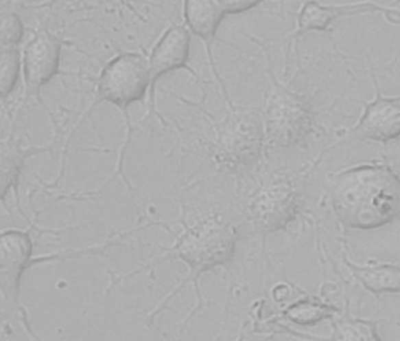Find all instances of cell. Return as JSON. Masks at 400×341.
<instances>
[{"label": "cell", "instance_id": "obj_1", "mask_svg": "<svg viewBox=\"0 0 400 341\" xmlns=\"http://www.w3.org/2000/svg\"><path fill=\"white\" fill-rule=\"evenodd\" d=\"M330 199L346 230H378L399 217V175L387 163H363L329 175Z\"/></svg>", "mask_w": 400, "mask_h": 341}, {"label": "cell", "instance_id": "obj_2", "mask_svg": "<svg viewBox=\"0 0 400 341\" xmlns=\"http://www.w3.org/2000/svg\"><path fill=\"white\" fill-rule=\"evenodd\" d=\"M238 240V230L220 216H208L194 224L183 226L181 234L176 236L172 247H164L165 255L148 265H157L168 260H180L188 267V274L176 285V288L148 315V324H153L156 316L167 307L169 301L177 296L187 285H191L196 295V305L185 318L184 325L193 315L204 308V298L200 289V278L217 267L231 261ZM145 265V267H148Z\"/></svg>", "mask_w": 400, "mask_h": 341}, {"label": "cell", "instance_id": "obj_3", "mask_svg": "<svg viewBox=\"0 0 400 341\" xmlns=\"http://www.w3.org/2000/svg\"><path fill=\"white\" fill-rule=\"evenodd\" d=\"M149 92V69L148 60L140 54L126 52L117 55L106 64L100 75L97 85V99L96 103H110L117 107L126 118V140L120 151L116 163V176L120 175L127 184L128 190L130 186L124 175V157L127 153L128 146L130 143V119L128 116V107L134 102H140Z\"/></svg>", "mask_w": 400, "mask_h": 341}, {"label": "cell", "instance_id": "obj_4", "mask_svg": "<svg viewBox=\"0 0 400 341\" xmlns=\"http://www.w3.org/2000/svg\"><path fill=\"white\" fill-rule=\"evenodd\" d=\"M265 142L262 118L253 111L234 108L214 123L211 157L220 170H242L259 160Z\"/></svg>", "mask_w": 400, "mask_h": 341}, {"label": "cell", "instance_id": "obj_5", "mask_svg": "<svg viewBox=\"0 0 400 341\" xmlns=\"http://www.w3.org/2000/svg\"><path fill=\"white\" fill-rule=\"evenodd\" d=\"M270 91L263 112L265 140L273 147L290 148L302 143L314 129V112L310 104L277 82L272 71Z\"/></svg>", "mask_w": 400, "mask_h": 341}, {"label": "cell", "instance_id": "obj_6", "mask_svg": "<svg viewBox=\"0 0 400 341\" xmlns=\"http://www.w3.org/2000/svg\"><path fill=\"white\" fill-rule=\"evenodd\" d=\"M302 192L293 176L273 173L250 195L246 217L258 234L268 236L285 230L298 216Z\"/></svg>", "mask_w": 400, "mask_h": 341}, {"label": "cell", "instance_id": "obj_7", "mask_svg": "<svg viewBox=\"0 0 400 341\" xmlns=\"http://www.w3.org/2000/svg\"><path fill=\"white\" fill-rule=\"evenodd\" d=\"M363 14H383L391 23H399V8H391L374 0H360L340 4H323L316 0H306L298 15L296 28L292 34L290 44L305 34L313 31H326L331 23L340 18Z\"/></svg>", "mask_w": 400, "mask_h": 341}, {"label": "cell", "instance_id": "obj_8", "mask_svg": "<svg viewBox=\"0 0 400 341\" xmlns=\"http://www.w3.org/2000/svg\"><path fill=\"white\" fill-rule=\"evenodd\" d=\"M371 79L375 87V98L373 102L364 104V111L357 124L346 132V139L387 144L399 138L400 99L399 96L384 98L380 94L373 71Z\"/></svg>", "mask_w": 400, "mask_h": 341}, {"label": "cell", "instance_id": "obj_9", "mask_svg": "<svg viewBox=\"0 0 400 341\" xmlns=\"http://www.w3.org/2000/svg\"><path fill=\"white\" fill-rule=\"evenodd\" d=\"M34 240L30 232L8 230L0 234V294L5 305H15L21 277L32 263Z\"/></svg>", "mask_w": 400, "mask_h": 341}, {"label": "cell", "instance_id": "obj_10", "mask_svg": "<svg viewBox=\"0 0 400 341\" xmlns=\"http://www.w3.org/2000/svg\"><path fill=\"white\" fill-rule=\"evenodd\" d=\"M191 34L184 25H172L156 43L148 60L149 69V99L148 107L150 115L154 111V87L158 79L172 71L187 68L190 55Z\"/></svg>", "mask_w": 400, "mask_h": 341}, {"label": "cell", "instance_id": "obj_11", "mask_svg": "<svg viewBox=\"0 0 400 341\" xmlns=\"http://www.w3.org/2000/svg\"><path fill=\"white\" fill-rule=\"evenodd\" d=\"M62 58V43L52 34L42 31L24 51L23 71L25 98L38 96L43 85H47L58 74Z\"/></svg>", "mask_w": 400, "mask_h": 341}, {"label": "cell", "instance_id": "obj_12", "mask_svg": "<svg viewBox=\"0 0 400 341\" xmlns=\"http://www.w3.org/2000/svg\"><path fill=\"white\" fill-rule=\"evenodd\" d=\"M184 18L190 34L200 38L201 42L204 43L211 74L218 82L221 94L226 100L228 106L231 109H234L235 107L229 98L226 85L217 69L213 56V42L215 39V34L221 21L225 18V14L214 3V0H184Z\"/></svg>", "mask_w": 400, "mask_h": 341}, {"label": "cell", "instance_id": "obj_13", "mask_svg": "<svg viewBox=\"0 0 400 341\" xmlns=\"http://www.w3.org/2000/svg\"><path fill=\"white\" fill-rule=\"evenodd\" d=\"M344 309H340L336 318L329 320L331 335L316 336L301 333L287 325L279 324V332L301 341H381L378 332V321L353 316L349 296L344 298Z\"/></svg>", "mask_w": 400, "mask_h": 341}, {"label": "cell", "instance_id": "obj_14", "mask_svg": "<svg viewBox=\"0 0 400 341\" xmlns=\"http://www.w3.org/2000/svg\"><path fill=\"white\" fill-rule=\"evenodd\" d=\"M342 261L359 284L377 298L383 294H399L400 268L395 263H371L360 265L342 255Z\"/></svg>", "mask_w": 400, "mask_h": 341}, {"label": "cell", "instance_id": "obj_15", "mask_svg": "<svg viewBox=\"0 0 400 341\" xmlns=\"http://www.w3.org/2000/svg\"><path fill=\"white\" fill-rule=\"evenodd\" d=\"M340 309L319 298H302L290 302L286 308L274 315L270 321H287L295 325L313 327L320 321L336 318Z\"/></svg>", "mask_w": 400, "mask_h": 341}, {"label": "cell", "instance_id": "obj_16", "mask_svg": "<svg viewBox=\"0 0 400 341\" xmlns=\"http://www.w3.org/2000/svg\"><path fill=\"white\" fill-rule=\"evenodd\" d=\"M47 148L23 147L12 140H0V201H4L19 180L24 162Z\"/></svg>", "mask_w": 400, "mask_h": 341}, {"label": "cell", "instance_id": "obj_17", "mask_svg": "<svg viewBox=\"0 0 400 341\" xmlns=\"http://www.w3.org/2000/svg\"><path fill=\"white\" fill-rule=\"evenodd\" d=\"M21 59L16 50L0 52V99L5 100L19 82Z\"/></svg>", "mask_w": 400, "mask_h": 341}, {"label": "cell", "instance_id": "obj_18", "mask_svg": "<svg viewBox=\"0 0 400 341\" xmlns=\"http://www.w3.org/2000/svg\"><path fill=\"white\" fill-rule=\"evenodd\" d=\"M24 35L21 18L12 12H0V52L16 50Z\"/></svg>", "mask_w": 400, "mask_h": 341}, {"label": "cell", "instance_id": "obj_19", "mask_svg": "<svg viewBox=\"0 0 400 341\" xmlns=\"http://www.w3.org/2000/svg\"><path fill=\"white\" fill-rule=\"evenodd\" d=\"M265 1L268 0H214V3L221 8L225 15L250 11Z\"/></svg>", "mask_w": 400, "mask_h": 341}]
</instances>
